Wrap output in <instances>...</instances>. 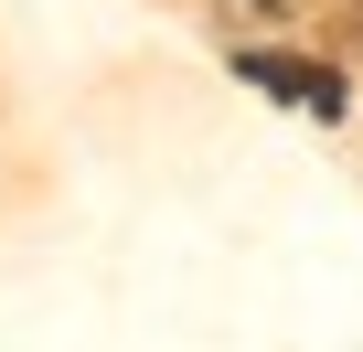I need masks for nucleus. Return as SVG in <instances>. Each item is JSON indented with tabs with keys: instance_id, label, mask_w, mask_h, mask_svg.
Masks as SVG:
<instances>
[{
	"instance_id": "nucleus-1",
	"label": "nucleus",
	"mask_w": 363,
	"mask_h": 352,
	"mask_svg": "<svg viewBox=\"0 0 363 352\" xmlns=\"http://www.w3.org/2000/svg\"><path fill=\"white\" fill-rule=\"evenodd\" d=\"M235 75L267 86V96H289V107H310V118H342V75H331V64H299V54H235Z\"/></svg>"
}]
</instances>
